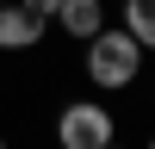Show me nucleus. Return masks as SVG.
<instances>
[{
    "mask_svg": "<svg viewBox=\"0 0 155 149\" xmlns=\"http://www.w3.org/2000/svg\"><path fill=\"white\" fill-rule=\"evenodd\" d=\"M81 74L93 93H130L143 81V44H137L124 25H99L81 44Z\"/></svg>",
    "mask_w": 155,
    "mask_h": 149,
    "instance_id": "obj_1",
    "label": "nucleus"
},
{
    "mask_svg": "<svg viewBox=\"0 0 155 149\" xmlns=\"http://www.w3.org/2000/svg\"><path fill=\"white\" fill-rule=\"evenodd\" d=\"M118 143V112L106 99H68L56 112V149H106Z\"/></svg>",
    "mask_w": 155,
    "mask_h": 149,
    "instance_id": "obj_2",
    "label": "nucleus"
},
{
    "mask_svg": "<svg viewBox=\"0 0 155 149\" xmlns=\"http://www.w3.org/2000/svg\"><path fill=\"white\" fill-rule=\"evenodd\" d=\"M44 37H50V19L25 12L19 0H0V56H25V50H37Z\"/></svg>",
    "mask_w": 155,
    "mask_h": 149,
    "instance_id": "obj_3",
    "label": "nucleus"
},
{
    "mask_svg": "<svg viewBox=\"0 0 155 149\" xmlns=\"http://www.w3.org/2000/svg\"><path fill=\"white\" fill-rule=\"evenodd\" d=\"M99 25H106V0H62L50 12V31H62L68 44H87Z\"/></svg>",
    "mask_w": 155,
    "mask_h": 149,
    "instance_id": "obj_4",
    "label": "nucleus"
},
{
    "mask_svg": "<svg viewBox=\"0 0 155 149\" xmlns=\"http://www.w3.org/2000/svg\"><path fill=\"white\" fill-rule=\"evenodd\" d=\"M124 31L143 44V56H155V0H124Z\"/></svg>",
    "mask_w": 155,
    "mask_h": 149,
    "instance_id": "obj_5",
    "label": "nucleus"
},
{
    "mask_svg": "<svg viewBox=\"0 0 155 149\" xmlns=\"http://www.w3.org/2000/svg\"><path fill=\"white\" fill-rule=\"evenodd\" d=\"M19 6H25V12H37V19H50V12L62 6V0H19Z\"/></svg>",
    "mask_w": 155,
    "mask_h": 149,
    "instance_id": "obj_6",
    "label": "nucleus"
},
{
    "mask_svg": "<svg viewBox=\"0 0 155 149\" xmlns=\"http://www.w3.org/2000/svg\"><path fill=\"white\" fill-rule=\"evenodd\" d=\"M106 149H130V143H124V137H118V143H106Z\"/></svg>",
    "mask_w": 155,
    "mask_h": 149,
    "instance_id": "obj_7",
    "label": "nucleus"
},
{
    "mask_svg": "<svg viewBox=\"0 0 155 149\" xmlns=\"http://www.w3.org/2000/svg\"><path fill=\"white\" fill-rule=\"evenodd\" d=\"M143 149H155V131H149V137H143Z\"/></svg>",
    "mask_w": 155,
    "mask_h": 149,
    "instance_id": "obj_8",
    "label": "nucleus"
},
{
    "mask_svg": "<svg viewBox=\"0 0 155 149\" xmlns=\"http://www.w3.org/2000/svg\"><path fill=\"white\" fill-rule=\"evenodd\" d=\"M0 149H12V143H6V137H0Z\"/></svg>",
    "mask_w": 155,
    "mask_h": 149,
    "instance_id": "obj_9",
    "label": "nucleus"
}]
</instances>
